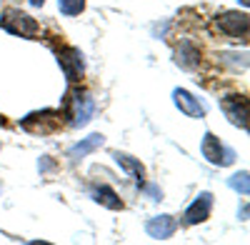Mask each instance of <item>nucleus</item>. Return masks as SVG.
I'll return each instance as SVG.
<instances>
[{
	"mask_svg": "<svg viewBox=\"0 0 250 245\" xmlns=\"http://www.w3.org/2000/svg\"><path fill=\"white\" fill-rule=\"evenodd\" d=\"M20 128L33 133V135H50V133H58L62 128V113L58 110H40V113H30Z\"/></svg>",
	"mask_w": 250,
	"mask_h": 245,
	"instance_id": "1",
	"label": "nucleus"
},
{
	"mask_svg": "<svg viewBox=\"0 0 250 245\" xmlns=\"http://www.w3.org/2000/svg\"><path fill=\"white\" fill-rule=\"evenodd\" d=\"M0 25H3L8 33L20 35V38H35L38 30H40L38 20H33L30 15L20 13V10H5L3 15H0Z\"/></svg>",
	"mask_w": 250,
	"mask_h": 245,
	"instance_id": "2",
	"label": "nucleus"
},
{
	"mask_svg": "<svg viewBox=\"0 0 250 245\" xmlns=\"http://www.w3.org/2000/svg\"><path fill=\"white\" fill-rule=\"evenodd\" d=\"M215 25H218V30H220L223 35H228V38H243V40H245V38H248V28H250V20H248L245 13L228 10V13L218 15Z\"/></svg>",
	"mask_w": 250,
	"mask_h": 245,
	"instance_id": "3",
	"label": "nucleus"
},
{
	"mask_svg": "<svg viewBox=\"0 0 250 245\" xmlns=\"http://www.w3.org/2000/svg\"><path fill=\"white\" fill-rule=\"evenodd\" d=\"M220 108L225 113V118L238 128H248V100L245 95H225L220 100Z\"/></svg>",
	"mask_w": 250,
	"mask_h": 245,
	"instance_id": "4",
	"label": "nucleus"
},
{
	"mask_svg": "<svg viewBox=\"0 0 250 245\" xmlns=\"http://www.w3.org/2000/svg\"><path fill=\"white\" fill-rule=\"evenodd\" d=\"M203 155L210 160L213 165H230L235 160V153L223 148V143L213 133H205V138H203Z\"/></svg>",
	"mask_w": 250,
	"mask_h": 245,
	"instance_id": "5",
	"label": "nucleus"
},
{
	"mask_svg": "<svg viewBox=\"0 0 250 245\" xmlns=\"http://www.w3.org/2000/svg\"><path fill=\"white\" fill-rule=\"evenodd\" d=\"M58 63H60L62 73H65V78L70 80V83L80 80V75H83V55H80V50H75V48L58 50Z\"/></svg>",
	"mask_w": 250,
	"mask_h": 245,
	"instance_id": "6",
	"label": "nucleus"
},
{
	"mask_svg": "<svg viewBox=\"0 0 250 245\" xmlns=\"http://www.w3.org/2000/svg\"><path fill=\"white\" fill-rule=\"evenodd\" d=\"M93 113H95L93 98H88V95H75V98H70V118H73V125H75V128L88 125V120L93 118Z\"/></svg>",
	"mask_w": 250,
	"mask_h": 245,
	"instance_id": "7",
	"label": "nucleus"
},
{
	"mask_svg": "<svg viewBox=\"0 0 250 245\" xmlns=\"http://www.w3.org/2000/svg\"><path fill=\"white\" fill-rule=\"evenodd\" d=\"M210 210H213V195L210 193H200L193 205L185 210V223L188 225H198V223L210 218Z\"/></svg>",
	"mask_w": 250,
	"mask_h": 245,
	"instance_id": "8",
	"label": "nucleus"
},
{
	"mask_svg": "<svg viewBox=\"0 0 250 245\" xmlns=\"http://www.w3.org/2000/svg\"><path fill=\"white\" fill-rule=\"evenodd\" d=\"M175 228H178V223L173 215H158V218H150L145 223V233L155 240H168L175 233Z\"/></svg>",
	"mask_w": 250,
	"mask_h": 245,
	"instance_id": "9",
	"label": "nucleus"
},
{
	"mask_svg": "<svg viewBox=\"0 0 250 245\" xmlns=\"http://www.w3.org/2000/svg\"><path fill=\"white\" fill-rule=\"evenodd\" d=\"M173 100H175V105L188 115V118H205V105L200 103L198 98H193L188 90H173Z\"/></svg>",
	"mask_w": 250,
	"mask_h": 245,
	"instance_id": "10",
	"label": "nucleus"
},
{
	"mask_svg": "<svg viewBox=\"0 0 250 245\" xmlns=\"http://www.w3.org/2000/svg\"><path fill=\"white\" fill-rule=\"evenodd\" d=\"M103 143H105V138H103V135H90V138H83L80 143H78V145H73L70 148V153H68V158L73 160V163H78L80 158H85V155H90L93 150H98L100 145H103Z\"/></svg>",
	"mask_w": 250,
	"mask_h": 245,
	"instance_id": "11",
	"label": "nucleus"
},
{
	"mask_svg": "<svg viewBox=\"0 0 250 245\" xmlns=\"http://www.w3.org/2000/svg\"><path fill=\"white\" fill-rule=\"evenodd\" d=\"M175 63H178L180 68H185V70H193V68L200 63V53H198V48L190 45V43H183V45L175 50Z\"/></svg>",
	"mask_w": 250,
	"mask_h": 245,
	"instance_id": "12",
	"label": "nucleus"
},
{
	"mask_svg": "<svg viewBox=\"0 0 250 245\" xmlns=\"http://www.w3.org/2000/svg\"><path fill=\"white\" fill-rule=\"evenodd\" d=\"M115 158V163L125 170V173H130L135 180H138V185L143 183V178H145V168H143V163L140 160H135V158H130V155H125V153H115L113 155Z\"/></svg>",
	"mask_w": 250,
	"mask_h": 245,
	"instance_id": "13",
	"label": "nucleus"
},
{
	"mask_svg": "<svg viewBox=\"0 0 250 245\" xmlns=\"http://www.w3.org/2000/svg\"><path fill=\"white\" fill-rule=\"evenodd\" d=\"M93 198H95V203H100L103 208H110V210H123V200L118 198V193L113 190V188H108V185H100V188H95L93 190Z\"/></svg>",
	"mask_w": 250,
	"mask_h": 245,
	"instance_id": "14",
	"label": "nucleus"
},
{
	"mask_svg": "<svg viewBox=\"0 0 250 245\" xmlns=\"http://www.w3.org/2000/svg\"><path fill=\"white\" fill-rule=\"evenodd\" d=\"M58 8L62 15H80L85 10V0H58Z\"/></svg>",
	"mask_w": 250,
	"mask_h": 245,
	"instance_id": "15",
	"label": "nucleus"
},
{
	"mask_svg": "<svg viewBox=\"0 0 250 245\" xmlns=\"http://www.w3.org/2000/svg\"><path fill=\"white\" fill-rule=\"evenodd\" d=\"M228 185H230L233 190H238V193H243V195H248V193H250V183H248V173H238V175H233L230 180H228Z\"/></svg>",
	"mask_w": 250,
	"mask_h": 245,
	"instance_id": "16",
	"label": "nucleus"
},
{
	"mask_svg": "<svg viewBox=\"0 0 250 245\" xmlns=\"http://www.w3.org/2000/svg\"><path fill=\"white\" fill-rule=\"evenodd\" d=\"M43 3H45V0H30V5H33V8H40Z\"/></svg>",
	"mask_w": 250,
	"mask_h": 245,
	"instance_id": "17",
	"label": "nucleus"
}]
</instances>
